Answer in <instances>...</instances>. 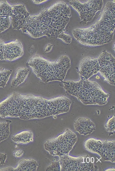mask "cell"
<instances>
[{
    "mask_svg": "<svg viewBox=\"0 0 115 171\" xmlns=\"http://www.w3.org/2000/svg\"><path fill=\"white\" fill-rule=\"evenodd\" d=\"M71 103V100L65 96L47 99L15 92L0 102V117L41 119L68 112Z\"/></svg>",
    "mask_w": 115,
    "mask_h": 171,
    "instance_id": "6da1fadb",
    "label": "cell"
},
{
    "mask_svg": "<svg viewBox=\"0 0 115 171\" xmlns=\"http://www.w3.org/2000/svg\"><path fill=\"white\" fill-rule=\"evenodd\" d=\"M71 16V10L68 4L58 1L38 15H30L23 30L33 38L45 35L55 38L64 32Z\"/></svg>",
    "mask_w": 115,
    "mask_h": 171,
    "instance_id": "7a4b0ae2",
    "label": "cell"
},
{
    "mask_svg": "<svg viewBox=\"0 0 115 171\" xmlns=\"http://www.w3.org/2000/svg\"><path fill=\"white\" fill-rule=\"evenodd\" d=\"M115 3L108 2L101 18L94 25L86 28L73 30V36L81 43L97 46L110 42L112 40L115 28Z\"/></svg>",
    "mask_w": 115,
    "mask_h": 171,
    "instance_id": "3957f363",
    "label": "cell"
},
{
    "mask_svg": "<svg viewBox=\"0 0 115 171\" xmlns=\"http://www.w3.org/2000/svg\"><path fill=\"white\" fill-rule=\"evenodd\" d=\"M27 64L36 76L45 83L55 81H63L71 66L70 60L66 56H62L55 61H50L36 54L30 59Z\"/></svg>",
    "mask_w": 115,
    "mask_h": 171,
    "instance_id": "277c9868",
    "label": "cell"
},
{
    "mask_svg": "<svg viewBox=\"0 0 115 171\" xmlns=\"http://www.w3.org/2000/svg\"><path fill=\"white\" fill-rule=\"evenodd\" d=\"M66 93L76 97L85 105L106 104L109 94L104 92L96 82L88 80L62 82Z\"/></svg>",
    "mask_w": 115,
    "mask_h": 171,
    "instance_id": "5b68a950",
    "label": "cell"
},
{
    "mask_svg": "<svg viewBox=\"0 0 115 171\" xmlns=\"http://www.w3.org/2000/svg\"><path fill=\"white\" fill-rule=\"evenodd\" d=\"M76 134L68 129L57 137L48 140L44 144L45 149L51 155L59 157L68 154L77 142Z\"/></svg>",
    "mask_w": 115,
    "mask_h": 171,
    "instance_id": "8992f818",
    "label": "cell"
},
{
    "mask_svg": "<svg viewBox=\"0 0 115 171\" xmlns=\"http://www.w3.org/2000/svg\"><path fill=\"white\" fill-rule=\"evenodd\" d=\"M86 150L99 154L104 161L115 162V141L90 138L84 142Z\"/></svg>",
    "mask_w": 115,
    "mask_h": 171,
    "instance_id": "52a82bcc",
    "label": "cell"
},
{
    "mask_svg": "<svg viewBox=\"0 0 115 171\" xmlns=\"http://www.w3.org/2000/svg\"><path fill=\"white\" fill-rule=\"evenodd\" d=\"M60 171H91L94 170V164L88 155L74 157L68 154L60 157Z\"/></svg>",
    "mask_w": 115,
    "mask_h": 171,
    "instance_id": "ba28073f",
    "label": "cell"
},
{
    "mask_svg": "<svg viewBox=\"0 0 115 171\" xmlns=\"http://www.w3.org/2000/svg\"><path fill=\"white\" fill-rule=\"evenodd\" d=\"M80 15L81 22L86 24L91 21L96 13L102 9L103 5L102 0H88L82 3L79 0H72L68 2Z\"/></svg>",
    "mask_w": 115,
    "mask_h": 171,
    "instance_id": "9c48e42d",
    "label": "cell"
},
{
    "mask_svg": "<svg viewBox=\"0 0 115 171\" xmlns=\"http://www.w3.org/2000/svg\"><path fill=\"white\" fill-rule=\"evenodd\" d=\"M97 59L99 72L110 84L115 85V58L105 50Z\"/></svg>",
    "mask_w": 115,
    "mask_h": 171,
    "instance_id": "30bf717a",
    "label": "cell"
},
{
    "mask_svg": "<svg viewBox=\"0 0 115 171\" xmlns=\"http://www.w3.org/2000/svg\"><path fill=\"white\" fill-rule=\"evenodd\" d=\"M30 16V13L24 5L19 4L11 5V23L14 29L21 30Z\"/></svg>",
    "mask_w": 115,
    "mask_h": 171,
    "instance_id": "8fae6325",
    "label": "cell"
},
{
    "mask_svg": "<svg viewBox=\"0 0 115 171\" xmlns=\"http://www.w3.org/2000/svg\"><path fill=\"white\" fill-rule=\"evenodd\" d=\"M99 65L97 58L86 57L81 61L78 72L80 79L86 80L99 71Z\"/></svg>",
    "mask_w": 115,
    "mask_h": 171,
    "instance_id": "7c38bea8",
    "label": "cell"
},
{
    "mask_svg": "<svg viewBox=\"0 0 115 171\" xmlns=\"http://www.w3.org/2000/svg\"><path fill=\"white\" fill-rule=\"evenodd\" d=\"M24 53L23 46L17 40L5 44L4 60L10 61L15 60L22 56Z\"/></svg>",
    "mask_w": 115,
    "mask_h": 171,
    "instance_id": "4fadbf2b",
    "label": "cell"
},
{
    "mask_svg": "<svg viewBox=\"0 0 115 171\" xmlns=\"http://www.w3.org/2000/svg\"><path fill=\"white\" fill-rule=\"evenodd\" d=\"M75 130L81 135L86 136L90 135L96 130L94 123L87 118L80 117L74 122Z\"/></svg>",
    "mask_w": 115,
    "mask_h": 171,
    "instance_id": "5bb4252c",
    "label": "cell"
},
{
    "mask_svg": "<svg viewBox=\"0 0 115 171\" xmlns=\"http://www.w3.org/2000/svg\"><path fill=\"white\" fill-rule=\"evenodd\" d=\"M29 68L25 67H20L16 71L15 77L11 83L12 88L17 87L19 85L23 83L27 78L29 72Z\"/></svg>",
    "mask_w": 115,
    "mask_h": 171,
    "instance_id": "9a60e30c",
    "label": "cell"
},
{
    "mask_svg": "<svg viewBox=\"0 0 115 171\" xmlns=\"http://www.w3.org/2000/svg\"><path fill=\"white\" fill-rule=\"evenodd\" d=\"M38 166V163L34 160L22 159L19 162L16 168H13V171H35Z\"/></svg>",
    "mask_w": 115,
    "mask_h": 171,
    "instance_id": "2e32d148",
    "label": "cell"
},
{
    "mask_svg": "<svg viewBox=\"0 0 115 171\" xmlns=\"http://www.w3.org/2000/svg\"><path fill=\"white\" fill-rule=\"evenodd\" d=\"M33 134L31 131H24L11 137V139L17 144H27L33 140Z\"/></svg>",
    "mask_w": 115,
    "mask_h": 171,
    "instance_id": "e0dca14e",
    "label": "cell"
},
{
    "mask_svg": "<svg viewBox=\"0 0 115 171\" xmlns=\"http://www.w3.org/2000/svg\"><path fill=\"white\" fill-rule=\"evenodd\" d=\"M12 72L11 70L0 68V87L4 88L5 87Z\"/></svg>",
    "mask_w": 115,
    "mask_h": 171,
    "instance_id": "ac0fdd59",
    "label": "cell"
},
{
    "mask_svg": "<svg viewBox=\"0 0 115 171\" xmlns=\"http://www.w3.org/2000/svg\"><path fill=\"white\" fill-rule=\"evenodd\" d=\"M11 5L6 1H2L0 2V16L11 17Z\"/></svg>",
    "mask_w": 115,
    "mask_h": 171,
    "instance_id": "d6986e66",
    "label": "cell"
},
{
    "mask_svg": "<svg viewBox=\"0 0 115 171\" xmlns=\"http://www.w3.org/2000/svg\"><path fill=\"white\" fill-rule=\"evenodd\" d=\"M9 134V124L6 122L0 123V142L7 139Z\"/></svg>",
    "mask_w": 115,
    "mask_h": 171,
    "instance_id": "ffe728a7",
    "label": "cell"
},
{
    "mask_svg": "<svg viewBox=\"0 0 115 171\" xmlns=\"http://www.w3.org/2000/svg\"><path fill=\"white\" fill-rule=\"evenodd\" d=\"M10 17L8 16H0V33L9 27L11 23Z\"/></svg>",
    "mask_w": 115,
    "mask_h": 171,
    "instance_id": "44dd1931",
    "label": "cell"
},
{
    "mask_svg": "<svg viewBox=\"0 0 115 171\" xmlns=\"http://www.w3.org/2000/svg\"><path fill=\"white\" fill-rule=\"evenodd\" d=\"M115 115L108 120L105 125L106 130L108 132H113L115 131Z\"/></svg>",
    "mask_w": 115,
    "mask_h": 171,
    "instance_id": "7402d4cb",
    "label": "cell"
},
{
    "mask_svg": "<svg viewBox=\"0 0 115 171\" xmlns=\"http://www.w3.org/2000/svg\"><path fill=\"white\" fill-rule=\"evenodd\" d=\"M57 38H60L66 43H70L72 40V37L69 35L63 32L58 35Z\"/></svg>",
    "mask_w": 115,
    "mask_h": 171,
    "instance_id": "603a6c76",
    "label": "cell"
},
{
    "mask_svg": "<svg viewBox=\"0 0 115 171\" xmlns=\"http://www.w3.org/2000/svg\"><path fill=\"white\" fill-rule=\"evenodd\" d=\"M47 171H60V167L59 161L57 162H54L48 166Z\"/></svg>",
    "mask_w": 115,
    "mask_h": 171,
    "instance_id": "cb8c5ba5",
    "label": "cell"
},
{
    "mask_svg": "<svg viewBox=\"0 0 115 171\" xmlns=\"http://www.w3.org/2000/svg\"><path fill=\"white\" fill-rule=\"evenodd\" d=\"M5 43L0 39V60H4V52Z\"/></svg>",
    "mask_w": 115,
    "mask_h": 171,
    "instance_id": "d4e9b609",
    "label": "cell"
},
{
    "mask_svg": "<svg viewBox=\"0 0 115 171\" xmlns=\"http://www.w3.org/2000/svg\"><path fill=\"white\" fill-rule=\"evenodd\" d=\"M7 154L0 153V165H3L5 164V162L7 158Z\"/></svg>",
    "mask_w": 115,
    "mask_h": 171,
    "instance_id": "484cf974",
    "label": "cell"
},
{
    "mask_svg": "<svg viewBox=\"0 0 115 171\" xmlns=\"http://www.w3.org/2000/svg\"><path fill=\"white\" fill-rule=\"evenodd\" d=\"M23 153V151L21 150H15L13 152V155L17 158L21 156Z\"/></svg>",
    "mask_w": 115,
    "mask_h": 171,
    "instance_id": "4316f807",
    "label": "cell"
},
{
    "mask_svg": "<svg viewBox=\"0 0 115 171\" xmlns=\"http://www.w3.org/2000/svg\"><path fill=\"white\" fill-rule=\"evenodd\" d=\"M34 3L36 4H39L42 3L45 1L46 0H33V1Z\"/></svg>",
    "mask_w": 115,
    "mask_h": 171,
    "instance_id": "83f0119b",
    "label": "cell"
}]
</instances>
